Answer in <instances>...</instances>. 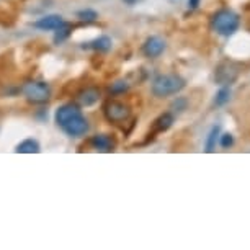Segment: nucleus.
I'll use <instances>...</instances> for the list:
<instances>
[{"instance_id":"nucleus-20","label":"nucleus","mask_w":250,"mask_h":250,"mask_svg":"<svg viewBox=\"0 0 250 250\" xmlns=\"http://www.w3.org/2000/svg\"><path fill=\"white\" fill-rule=\"evenodd\" d=\"M187 106H188V100H187V98L177 97V100L173 102V105H172V110L177 111V113H182V111L187 110Z\"/></svg>"},{"instance_id":"nucleus-5","label":"nucleus","mask_w":250,"mask_h":250,"mask_svg":"<svg viewBox=\"0 0 250 250\" xmlns=\"http://www.w3.org/2000/svg\"><path fill=\"white\" fill-rule=\"evenodd\" d=\"M103 113H105V118L110 123H125L129 120L131 108L123 102L110 100L103 106Z\"/></svg>"},{"instance_id":"nucleus-6","label":"nucleus","mask_w":250,"mask_h":250,"mask_svg":"<svg viewBox=\"0 0 250 250\" xmlns=\"http://www.w3.org/2000/svg\"><path fill=\"white\" fill-rule=\"evenodd\" d=\"M239 75V70L237 67L232 64V62H223L218 65L214 72V80L219 83L221 87L223 85H230Z\"/></svg>"},{"instance_id":"nucleus-19","label":"nucleus","mask_w":250,"mask_h":250,"mask_svg":"<svg viewBox=\"0 0 250 250\" xmlns=\"http://www.w3.org/2000/svg\"><path fill=\"white\" fill-rule=\"evenodd\" d=\"M219 143L223 149H230L234 146V136L230 133H224L223 136H219Z\"/></svg>"},{"instance_id":"nucleus-9","label":"nucleus","mask_w":250,"mask_h":250,"mask_svg":"<svg viewBox=\"0 0 250 250\" xmlns=\"http://www.w3.org/2000/svg\"><path fill=\"white\" fill-rule=\"evenodd\" d=\"M90 146L98 152H113L115 150V139L108 134H97L90 139Z\"/></svg>"},{"instance_id":"nucleus-7","label":"nucleus","mask_w":250,"mask_h":250,"mask_svg":"<svg viewBox=\"0 0 250 250\" xmlns=\"http://www.w3.org/2000/svg\"><path fill=\"white\" fill-rule=\"evenodd\" d=\"M165 48H167V44H165V40H162L160 36H150V38H147V40L144 41V44H143V48H141V51H143V54L146 56V58L157 59L159 56L164 54Z\"/></svg>"},{"instance_id":"nucleus-21","label":"nucleus","mask_w":250,"mask_h":250,"mask_svg":"<svg viewBox=\"0 0 250 250\" xmlns=\"http://www.w3.org/2000/svg\"><path fill=\"white\" fill-rule=\"evenodd\" d=\"M201 0H188V8H190V10H196Z\"/></svg>"},{"instance_id":"nucleus-22","label":"nucleus","mask_w":250,"mask_h":250,"mask_svg":"<svg viewBox=\"0 0 250 250\" xmlns=\"http://www.w3.org/2000/svg\"><path fill=\"white\" fill-rule=\"evenodd\" d=\"M139 0H125V3H128V5H134V3H138Z\"/></svg>"},{"instance_id":"nucleus-14","label":"nucleus","mask_w":250,"mask_h":250,"mask_svg":"<svg viewBox=\"0 0 250 250\" xmlns=\"http://www.w3.org/2000/svg\"><path fill=\"white\" fill-rule=\"evenodd\" d=\"M219 125H214L213 128H211V131L208 133V138H206V146H205V150L206 152H214L216 149V143H218V138H219Z\"/></svg>"},{"instance_id":"nucleus-1","label":"nucleus","mask_w":250,"mask_h":250,"mask_svg":"<svg viewBox=\"0 0 250 250\" xmlns=\"http://www.w3.org/2000/svg\"><path fill=\"white\" fill-rule=\"evenodd\" d=\"M54 118L59 128L70 138H83L88 133L87 118L82 115L79 105H75V103H67V105L59 106Z\"/></svg>"},{"instance_id":"nucleus-4","label":"nucleus","mask_w":250,"mask_h":250,"mask_svg":"<svg viewBox=\"0 0 250 250\" xmlns=\"http://www.w3.org/2000/svg\"><path fill=\"white\" fill-rule=\"evenodd\" d=\"M23 95L26 97V100L35 105H41L46 103L51 98V87L46 82L41 80H30L23 85Z\"/></svg>"},{"instance_id":"nucleus-15","label":"nucleus","mask_w":250,"mask_h":250,"mask_svg":"<svg viewBox=\"0 0 250 250\" xmlns=\"http://www.w3.org/2000/svg\"><path fill=\"white\" fill-rule=\"evenodd\" d=\"M229 100H230V88H229V85H223L214 97V105L216 106H224Z\"/></svg>"},{"instance_id":"nucleus-11","label":"nucleus","mask_w":250,"mask_h":250,"mask_svg":"<svg viewBox=\"0 0 250 250\" xmlns=\"http://www.w3.org/2000/svg\"><path fill=\"white\" fill-rule=\"evenodd\" d=\"M173 121H175V118H173L172 113H164L154 121V131L155 133H164V131L172 128Z\"/></svg>"},{"instance_id":"nucleus-3","label":"nucleus","mask_w":250,"mask_h":250,"mask_svg":"<svg viewBox=\"0 0 250 250\" xmlns=\"http://www.w3.org/2000/svg\"><path fill=\"white\" fill-rule=\"evenodd\" d=\"M240 26V18L235 12L229 10V8H221L211 17V28L219 36L229 38L232 36Z\"/></svg>"},{"instance_id":"nucleus-8","label":"nucleus","mask_w":250,"mask_h":250,"mask_svg":"<svg viewBox=\"0 0 250 250\" xmlns=\"http://www.w3.org/2000/svg\"><path fill=\"white\" fill-rule=\"evenodd\" d=\"M33 25L41 31H56L58 28L64 26L65 21L61 15H46L43 18H40V20H36Z\"/></svg>"},{"instance_id":"nucleus-17","label":"nucleus","mask_w":250,"mask_h":250,"mask_svg":"<svg viewBox=\"0 0 250 250\" xmlns=\"http://www.w3.org/2000/svg\"><path fill=\"white\" fill-rule=\"evenodd\" d=\"M69 35H70V26L65 23L64 26H61V28H58L56 30V36H54V43H62L64 40H67L69 38Z\"/></svg>"},{"instance_id":"nucleus-10","label":"nucleus","mask_w":250,"mask_h":250,"mask_svg":"<svg viewBox=\"0 0 250 250\" xmlns=\"http://www.w3.org/2000/svg\"><path fill=\"white\" fill-rule=\"evenodd\" d=\"M100 98V90L97 87H87L77 93V103L80 106H92Z\"/></svg>"},{"instance_id":"nucleus-18","label":"nucleus","mask_w":250,"mask_h":250,"mask_svg":"<svg viewBox=\"0 0 250 250\" xmlns=\"http://www.w3.org/2000/svg\"><path fill=\"white\" fill-rule=\"evenodd\" d=\"M77 17L80 18L82 21H87V23H90V21H95L97 18H98V13L95 10H90V8H85V10H80L77 13Z\"/></svg>"},{"instance_id":"nucleus-13","label":"nucleus","mask_w":250,"mask_h":250,"mask_svg":"<svg viewBox=\"0 0 250 250\" xmlns=\"http://www.w3.org/2000/svg\"><path fill=\"white\" fill-rule=\"evenodd\" d=\"M41 150L40 144H38L36 139H25L23 143L17 146L15 152L18 154H38Z\"/></svg>"},{"instance_id":"nucleus-2","label":"nucleus","mask_w":250,"mask_h":250,"mask_svg":"<svg viewBox=\"0 0 250 250\" xmlns=\"http://www.w3.org/2000/svg\"><path fill=\"white\" fill-rule=\"evenodd\" d=\"M185 79L178 74H160L154 79L150 92L155 98H167L180 93L185 88Z\"/></svg>"},{"instance_id":"nucleus-12","label":"nucleus","mask_w":250,"mask_h":250,"mask_svg":"<svg viewBox=\"0 0 250 250\" xmlns=\"http://www.w3.org/2000/svg\"><path fill=\"white\" fill-rule=\"evenodd\" d=\"M83 48L98 51V53H108L111 49V40L108 36H100L97 40H93L92 43H87V46L83 44Z\"/></svg>"},{"instance_id":"nucleus-16","label":"nucleus","mask_w":250,"mask_h":250,"mask_svg":"<svg viewBox=\"0 0 250 250\" xmlns=\"http://www.w3.org/2000/svg\"><path fill=\"white\" fill-rule=\"evenodd\" d=\"M128 90H129V83L126 82V80H116L110 87L111 95H123V93H126Z\"/></svg>"}]
</instances>
